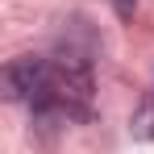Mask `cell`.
I'll use <instances>...</instances> for the list:
<instances>
[{
  "instance_id": "obj_2",
  "label": "cell",
  "mask_w": 154,
  "mask_h": 154,
  "mask_svg": "<svg viewBox=\"0 0 154 154\" xmlns=\"http://www.w3.org/2000/svg\"><path fill=\"white\" fill-rule=\"evenodd\" d=\"M133 137H142V142L154 137V100H146L137 112H133Z\"/></svg>"
},
{
  "instance_id": "obj_1",
  "label": "cell",
  "mask_w": 154,
  "mask_h": 154,
  "mask_svg": "<svg viewBox=\"0 0 154 154\" xmlns=\"http://www.w3.org/2000/svg\"><path fill=\"white\" fill-rule=\"evenodd\" d=\"M46 75H50V58H38V54H21L4 67V92L8 100H25L33 104L38 92L46 88Z\"/></svg>"
},
{
  "instance_id": "obj_3",
  "label": "cell",
  "mask_w": 154,
  "mask_h": 154,
  "mask_svg": "<svg viewBox=\"0 0 154 154\" xmlns=\"http://www.w3.org/2000/svg\"><path fill=\"white\" fill-rule=\"evenodd\" d=\"M112 8H117V17H133V8H137V0H108Z\"/></svg>"
}]
</instances>
